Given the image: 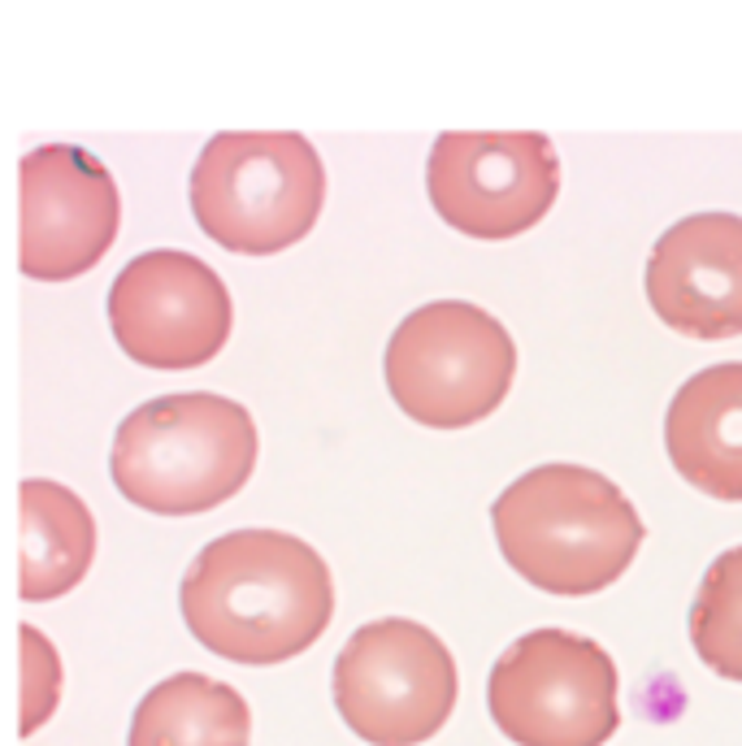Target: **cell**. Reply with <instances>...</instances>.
Instances as JSON below:
<instances>
[{
    "mask_svg": "<svg viewBox=\"0 0 742 746\" xmlns=\"http://www.w3.org/2000/svg\"><path fill=\"white\" fill-rule=\"evenodd\" d=\"M179 607L200 647L231 664H283L335 616V582L317 551L283 530H235L200 548Z\"/></svg>",
    "mask_w": 742,
    "mask_h": 746,
    "instance_id": "obj_1",
    "label": "cell"
},
{
    "mask_svg": "<svg viewBox=\"0 0 742 746\" xmlns=\"http://www.w3.org/2000/svg\"><path fill=\"white\" fill-rule=\"evenodd\" d=\"M504 560L547 595H594L643 548V521L617 482L582 464H539L491 503Z\"/></svg>",
    "mask_w": 742,
    "mask_h": 746,
    "instance_id": "obj_2",
    "label": "cell"
},
{
    "mask_svg": "<svg viewBox=\"0 0 742 746\" xmlns=\"http://www.w3.org/2000/svg\"><path fill=\"white\" fill-rule=\"evenodd\" d=\"M256 469V426L226 396H161L140 403L113 435L109 473L135 508L192 517L244 491Z\"/></svg>",
    "mask_w": 742,
    "mask_h": 746,
    "instance_id": "obj_3",
    "label": "cell"
},
{
    "mask_svg": "<svg viewBox=\"0 0 742 746\" xmlns=\"http://www.w3.org/2000/svg\"><path fill=\"white\" fill-rule=\"evenodd\" d=\"M326 200L317 149L296 131L213 135L192 170V213L217 248L274 256L299 244Z\"/></svg>",
    "mask_w": 742,
    "mask_h": 746,
    "instance_id": "obj_4",
    "label": "cell"
},
{
    "mask_svg": "<svg viewBox=\"0 0 742 746\" xmlns=\"http://www.w3.org/2000/svg\"><path fill=\"white\" fill-rule=\"evenodd\" d=\"M517 374V344L487 308L435 299L408 313L387 344V391L430 430H460L495 412Z\"/></svg>",
    "mask_w": 742,
    "mask_h": 746,
    "instance_id": "obj_5",
    "label": "cell"
},
{
    "mask_svg": "<svg viewBox=\"0 0 742 746\" xmlns=\"http://www.w3.org/2000/svg\"><path fill=\"white\" fill-rule=\"evenodd\" d=\"M617 691V664L599 643L535 630L495 660L487 703L517 746H603L621 725Z\"/></svg>",
    "mask_w": 742,
    "mask_h": 746,
    "instance_id": "obj_6",
    "label": "cell"
},
{
    "mask_svg": "<svg viewBox=\"0 0 742 746\" xmlns=\"http://www.w3.org/2000/svg\"><path fill=\"white\" fill-rule=\"evenodd\" d=\"M335 707L369 746L426 743L456 707V660L417 621H369L335 660Z\"/></svg>",
    "mask_w": 742,
    "mask_h": 746,
    "instance_id": "obj_7",
    "label": "cell"
},
{
    "mask_svg": "<svg viewBox=\"0 0 742 746\" xmlns=\"http://www.w3.org/2000/svg\"><path fill=\"white\" fill-rule=\"evenodd\" d=\"M426 192L451 231L512 239L556 204L560 161L539 131H444L426 161Z\"/></svg>",
    "mask_w": 742,
    "mask_h": 746,
    "instance_id": "obj_8",
    "label": "cell"
},
{
    "mask_svg": "<svg viewBox=\"0 0 742 746\" xmlns=\"http://www.w3.org/2000/svg\"><path fill=\"white\" fill-rule=\"evenodd\" d=\"M231 292L192 252L135 256L109 287L118 348L149 369H196L231 339Z\"/></svg>",
    "mask_w": 742,
    "mask_h": 746,
    "instance_id": "obj_9",
    "label": "cell"
},
{
    "mask_svg": "<svg viewBox=\"0 0 742 746\" xmlns=\"http://www.w3.org/2000/svg\"><path fill=\"white\" fill-rule=\"evenodd\" d=\"M18 260L35 283H65L96 265L118 239V183L92 152L44 144L22 156Z\"/></svg>",
    "mask_w": 742,
    "mask_h": 746,
    "instance_id": "obj_10",
    "label": "cell"
},
{
    "mask_svg": "<svg viewBox=\"0 0 742 746\" xmlns=\"http://www.w3.org/2000/svg\"><path fill=\"white\" fill-rule=\"evenodd\" d=\"M647 299L678 335H742V217L694 213L669 226L647 260Z\"/></svg>",
    "mask_w": 742,
    "mask_h": 746,
    "instance_id": "obj_11",
    "label": "cell"
},
{
    "mask_svg": "<svg viewBox=\"0 0 742 746\" xmlns=\"http://www.w3.org/2000/svg\"><path fill=\"white\" fill-rule=\"evenodd\" d=\"M673 469L712 499H742V360L699 369L664 417Z\"/></svg>",
    "mask_w": 742,
    "mask_h": 746,
    "instance_id": "obj_12",
    "label": "cell"
},
{
    "mask_svg": "<svg viewBox=\"0 0 742 746\" xmlns=\"http://www.w3.org/2000/svg\"><path fill=\"white\" fill-rule=\"evenodd\" d=\"M22 530H18V595L49 603L83 582L96 555V521L88 503L44 478L18 487Z\"/></svg>",
    "mask_w": 742,
    "mask_h": 746,
    "instance_id": "obj_13",
    "label": "cell"
},
{
    "mask_svg": "<svg viewBox=\"0 0 742 746\" xmlns=\"http://www.w3.org/2000/svg\"><path fill=\"white\" fill-rule=\"evenodd\" d=\"M252 712L244 695L204 673H174L140 698L131 746H247Z\"/></svg>",
    "mask_w": 742,
    "mask_h": 746,
    "instance_id": "obj_14",
    "label": "cell"
},
{
    "mask_svg": "<svg viewBox=\"0 0 742 746\" xmlns=\"http://www.w3.org/2000/svg\"><path fill=\"white\" fill-rule=\"evenodd\" d=\"M691 643L716 677L742 682V548L708 564L691 607Z\"/></svg>",
    "mask_w": 742,
    "mask_h": 746,
    "instance_id": "obj_15",
    "label": "cell"
},
{
    "mask_svg": "<svg viewBox=\"0 0 742 746\" xmlns=\"http://www.w3.org/2000/svg\"><path fill=\"white\" fill-rule=\"evenodd\" d=\"M22 634V655H27V673H22V734H35L57 707V686H61V668H57V651L49 638L31 625L18 630Z\"/></svg>",
    "mask_w": 742,
    "mask_h": 746,
    "instance_id": "obj_16",
    "label": "cell"
}]
</instances>
